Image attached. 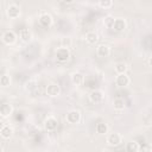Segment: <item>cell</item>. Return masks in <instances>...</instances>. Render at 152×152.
<instances>
[{
    "label": "cell",
    "instance_id": "obj_2",
    "mask_svg": "<svg viewBox=\"0 0 152 152\" xmlns=\"http://www.w3.org/2000/svg\"><path fill=\"white\" fill-rule=\"evenodd\" d=\"M81 120V114L78 110H70L66 114V121L69 124H77Z\"/></svg>",
    "mask_w": 152,
    "mask_h": 152
},
{
    "label": "cell",
    "instance_id": "obj_16",
    "mask_svg": "<svg viewBox=\"0 0 152 152\" xmlns=\"http://www.w3.org/2000/svg\"><path fill=\"white\" fill-rule=\"evenodd\" d=\"M86 40L89 43V44H95L97 42V34L95 32H88L86 34Z\"/></svg>",
    "mask_w": 152,
    "mask_h": 152
},
{
    "label": "cell",
    "instance_id": "obj_23",
    "mask_svg": "<svg viewBox=\"0 0 152 152\" xmlns=\"http://www.w3.org/2000/svg\"><path fill=\"white\" fill-rule=\"evenodd\" d=\"M99 4H100V6L102 8H109L112 6V4H113V0H100Z\"/></svg>",
    "mask_w": 152,
    "mask_h": 152
},
{
    "label": "cell",
    "instance_id": "obj_17",
    "mask_svg": "<svg viewBox=\"0 0 152 152\" xmlns=\"http://www.w3.org/2000/svg\"><path fill=\"white\" fill-rule=\"evenodd\" d=\"M107 131H108V127H107V125L104 122H99L96 125V132L99 134H106Z\"/></svg>",
    "mask_w": 152,
    "mask_h": 152
},
{
    "label": "cell",
    "instance_id": "obj_3",
    "mask_svg": "<svg viewBox=\"0 0 152 152\" xmlns=\"http://www.w3.org/2000/svg\"><path fill=\"white\" fill-rule=\"evenodd\" d=\"M57 126H58V121H57V119H55V118H48V119L45 120V122H44V127H45V129L49 131V132L55 131V129L57 128Z\"/></svg>",
    "mask_w": 152,
    "mask_h": 152
},
{
    "label": "cell",
    "instance_id": "obj_7",
    "mask_svg": "<svg viewBox=\"0 0 152 152\" xmlns=\"http://www.w3.org/2000/svg\"><path fill=\"white\" fill-rule=\"evenodd\" d=\"M59 91H61V89H59V87L57 86V84H55V83H51V84H49L48 86V88H46V94L49 95V96H57L58 94H59Z\"/></svg>",
    "mask_w": 152,
    "mask_h": 152
},
{
    "label": "cell",
    "instance_id": "obj_8",
    "mask_svg": "<svg viewBox=\"0 0 152 152\" xmlns=\"http://www.w3.org/2000/svg\"><path fill=\"white\" fill-rule=\"evenodd\" d=\"M96 53L100 56V57H108L109 56V53H110V49H109V46L108 45H99V48H97V50H96Z\"/></svg>",
    "mask_w": 152,
    "mask_h": 152
},
{
    "label": "cell",
    "instance_id": "obj_22",
    "mask_svg": "<svg viewBox=\"0 0 152 152\" xmlns=\"http://www.w3.org/2000/svg\"><path fill=\"white\" fill-rule=\"evenodd\" d=\"M114 21H115V19H114L112 15H107V17L104 18V25H106L107 27H112V28H113Z\"/></svg>",
    "mask_w": 152,
    "mask_h": 152
},
{
    "label": "cell",
    "instance_id": "obj_20",
    "mask_svg": "<svg viewBox=\"0 0 152 152\" xmlns=\"http://www.w3.org/2000/svg\"><path fill=\"white\" fill-rule=\"evenodd\" d=\"M113 106H114V108H115V109L121 110V109H124V108H125V102H124V100H122V99H115V100H114V102H113Z\"/></svg>",
    "mask_w": 152,
    "mask_h": 152
},
{
    "label": "cell",
    "instance_id": "obj_27",
    "mask_svg": "<svg viewBox=\"0 0 152 152\" xmlns=\"http://www.w3.org/2000/svg\"><path fill=\"white\" fill-rule=\"evenodd\" d=\"M63 2H65V4H71V2H74V0H63Z\"/></svg>",
    "mask_w": 152,
    "mask_h": 152
},
{
    "label": "cell",
    "instance_id": "obj_21",
    "mask_svg": "<svg viewBox=\"0 0 152 152\" xmlns=\"http://www.w3.org/2000/svg\"><path fill=\"white\" fill-rule=\"evenodd\" d=\"M126 70H127V66H126V64H125L124 62H120V63H118V64L115 65V71H116L118 74H125Z\"/></svg>",
    "mask_w": 152,
    "mask_h": 152
},
{
    "label": "cell",
    "instance_id": "obj_19",
    "mask_svg": "<svg viewBox=\"0 0 152 152\" xmlns=\"http://www.w3.org/2000/svg\"><path fill=\"white\" fill-rule=\"evenodd\" d=\"M83 81H84V76H83L82 74L76 72V74L72 75V82H74V83H76V84H82Z\"/></svg>",
    "mask_w": 152,
    "mask_h": 152
},
{
    "label": "cell",
    "instance_id": "obj_4",
    "mask_svg": "<svg viewBox=\"0 0 152 152\" xmlns=\"http://www.w3.org/2000/svg\"><path fill=\"white\" fill-rule=\"evenodd\" d=\"M107 142H108V145H110V146H118V145H120V142H121V135L118 134V133H112V134L108 135Z\"/></svg>",
    "mask_w": 152,
    "mask_h": 152
},
{
    "label": "cell",
    "instance_id": "obj_24",
    "mask_svg": "<svg viewBox=\"0 0 152 152\" xmlns=\"http://www.w3.org/2000/svg\"><path fill=\"white\" fill-rule=\"evenodd\" d=\"M10 76H7V75H2L1 76V78H0V83H1V86H4V87H6V86H10Z\"/></svg>",
    "mask_w": 152,
    "mask_h": 152
},
{
    "label": "cell",
    "instance_id": "obj_5",
    "mask_svg": "<svg viewBox=\"0 0 152 152\" xmlns=\"http://www.w3.org/2000/svg\"><path fill=\"white\" fill-rule=\"evenodd\" d=\"M7 15L12 19H15L20 15V10L17 5H10L8 8H7Z\"/></svg>",
    "mask_w": 152,
    "mask_h": 152
},
{
    "label": "cell",
    "instance_id": "obj_6",
    "mask_svg": "<svg viewBox=\"0 0 152 152\" xmlns=\"http://www.w3.org/2000/svg\"><path fill=\"white\" fill-rule=\"evenodd\" d=\"M2 40L5 44H13L15 42V33L13 31H6L2 36Z\"/></svg>",
    "mask_w": 152,
    "mask_h": 152
},
{
    "label": "cell",
    "instance_id": "obj_9",
    "mask_svg": "<svg viewBox=\"0 0 152 152\" xmlns=\"http://www.w3.org/2000/svg\"><path fill=\"white\" fill-rule=\"evenodd\" d=\"M129 83V77L126 74H119L116 77V84L120 87H126Z\"/></svg>",
    "mask_w": 152,
    "mask_h": 152
},
{
    "label": "cell",
    "instance_id": "obj_10",
    "mask_svg": "<svg viewBox=\"0 0 152 152\" xmlns=\"http://www.w3.org/2000/svg\"><path fill=\"white\" fill-rule=\"evenodd\" d=\"M89 97H90V101L93 103H100L102 101V99H103V95H102V93L100 90H94V91L90 93Z\"/></svg>",
    "mask_w": 152,
    "mask_h": 152
},
{
    "label": "cell",
    "instance_id": "obj_15",
    "mask_svg": "<svg viewBox=\"0 0 152 152\" xmlns=\"http://www.w3.org/2000/svg\"><path fill=\"white\" fill-rule=\"evenodd\" d=\"M19 37H20L21 40L27 42V40H30V38H31V32L28 31V28H21V30L19 31Z\"/></svg>",
    "mask_w": 152,
    "mask_h": 152
},
{
    "label": "cell",
    "instance_id": "obj_13",
    "mask_svg": "<svg viewBox=\"0 0 152 152\" xmlns=\"http://www.w3.org/2000/svg\"><path fill=\"white\" fill-rule=\"evenodd\" d=\"M39 23H40L42 26L48 27V26L51 25V23H52V18H51L49 14H43V15H40V18H39Z\"/></svg>",
    "mask_w": 152,
    "mask_h": 152
},
{
    "label": "cell",
    "instance_id": "obj_25",
    "mask_svg": "<svg viewBox=\"0 0 152 152\" xmlns=\"http://www.w3.org/2000/svg\"><path fill=\"white\" fill-rule=\"evenodd\" d=\"M139 150H141V151H150V150H151V147H150V146H147V145H144V146H141Z\"/></svg>",
    "mask_w": 152,
    "mask_h": 152
},
{
    "label": "cell",
    "instance_id": "obj_1",
    "mask_svg": "<svg viewBox=\"0 0 152 152\" xmlns=\"http://www.w3.org/2000/svg\"><path fill=\"white\" fill-rule=\"evenodd\" d=\"M69 57H70V52H69V50H68L66 48H59V49L56 51V58H57V61L61 62V63L66 62V61L69 59Z\"/></svg>",
    "mask_w": 152,
    "mask_h": 152
},
{
    "label": "cell",
    "instance_id": "obj_28",
    "mask_svg": "<svg viewBox=\"0 0 152 152\" xmlns=\"http://www.w3.org/2000/svg\"><path fill=\"white\" fill-rule=\"evenodd\" d=\"M148 64H150V66H152V57H150V59H148Z\"/></svg>",
    "mask_w": 152,
    "mask_h": 152
},
{
    "label": "cell",
    "instance_id": "obj_12",
    "mask_svg": "<svg viewBox=\"0 0 152 152\" xmlns=\"http://www.w3.org/2000/svg\"><path fill=\"white\" fill-rule=\"evenodd\" d=\"M12 106L11 104H7V103H4L1 107H0V114H1V116H4V118H7L11 113H12Z\"/></svg>",
    "mask_w": 152,
    "mask_h": 152
},
{
    "label": "cell",
    "instance_id": "obj_18",
    "mask_svg": "<svg viewBox=\"0 0 152 152\" xmlns=\"http://www.w3.org/2000/svg\"><path fill=\"white\" fill-rule=\"evenodd\" d=\"M139 148H140V146H139L138 142H135V141H131V142H128L127 146H126V150L129 151V152H137V151H139Z\"/></svg>",
    "mask_w": 152,
    "mask_h": 152
},
{
    "label": "cell",
    "instance_id": "obj_11",
    "mask_svg": "<svg viewBox=\"0 0 152 152\" xmlns=\"http://www.w3.org/2000/svg\"><path fill=\"white\" fill-rule=\"evenodd\" d=\"M113 28H114L116 32H121V31H124V30L126 28V21H125L124 19H121V18L115 19L114 25H113Z\"/></svg>",
    "mask_w": 152,
    "mask_h": 152
},
{
    "label": "cell",
    "instance_id": "obj_14",
    "mask_svg": "<svg viewBox=\"0 0 152 152\" xmlns=\"http://www.w3.org/2000/svg\"><path fill=\"white\" fill-rule=\"evenodd\" d=\"M12 133H13V129H12L10 126H4V127L1 128V131H0V134H1V137H2L4 139H8V138L12 135Z\"/></svg>",
    "mask_w": 152,
    "mask_h": 152
},
{
    "label": "cell",
    "instance_id": "obj_26",
    "mask_svg": "<svg viewBox=\"0 0 152 152\" xmlns=\"http://www.w3.org/2000/svg\"><path fill=\"white\" fill-rule=\"evenodd\" d=\"M26 86H27L26 88H27L28 90H31V89H33V88H34V86H33V83H31V82H30V83H27Z\"/></svg>",
    "mask_w": 152,
    "mask_h": 152
}]
</instances>
